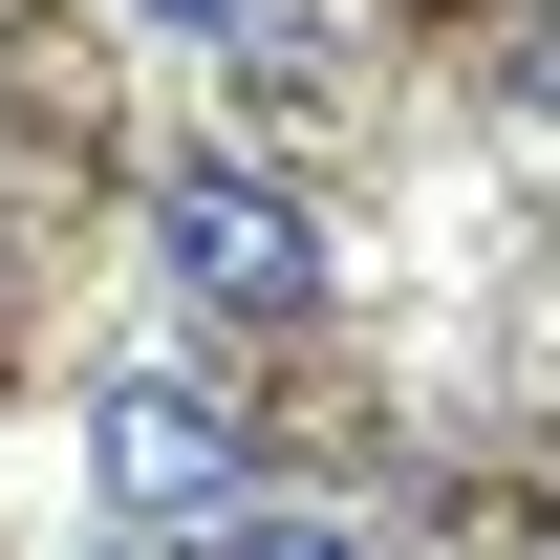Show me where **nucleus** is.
Returning <instances> with one entry per match:
<instances>
[{
    "mask_svg": "<svg viewBox=\"0 0 560 560\" xmlns=\"http://www.w3.org/2000/svg\"><path fill=\"white\" fill-rule=\"evenodd\" d=\"M151 280H173V302H195V324H302V302H324V215L280 195V173H173V195H151Z\"/></svg>",
    "mask_w": 560,
    "mask_h": 560,
    "instance_id": "f257e3e1",
    "label": "nucleus"
},
{
    "mask_svg": "<svg viewBox=\"0 0 560 560\" xmlns=\"http://www.w3.org/2000/svg\"><path fill=\"white\" fill-rule=\"evenodd\" d=\"M237 453H259V431L215 410L195 366H130V388H86V475L130 495V517H215V495H237Z\"/></svg>",
    "mask_w": 560,
    "mask_h": 560,
    "instance_id": "f03ea898",
    "label": "nucleus"
},
{
    "mask_svg": "<svg viewBox=\"0 0 560 560\" xmlns=\"http://www.w3.org/2000/svg\"><path fill=\"white\" fill-rule=\"evenodd\" d=\"M215 560H366L346 517H237V495H215Z\"/></svg>",
    "mask_w": 560,
    "mask_h": 560,
    "instance_id": "7ed1b4c3",
    "label": "nucleus"
},
{
    "mask_svg": "<svg viewBox=\"0 0 560 560\" xmlns=\"http://www.w3.org/2000/svg\"><path fill=\"white\" fill-rule=\"evenodd\" d=\"M151 22H173V44H237V22H259V0H151Z\"/></svg>",
    "mask_w": 560,
    "mask_h": 560,
    "instance_id": "20e7f679",
    "label": "nucleus"
}]
</instances>
